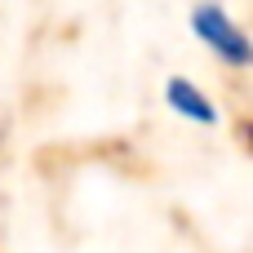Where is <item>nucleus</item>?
<instances>
[{"label": "nucleus", "instance_id": "nucleus-1", "mask_svg": "<svg viewBox=\"0 0 253 253\" xmlns=\"http://www.w3.org/2000/svg\"><path fill=\"white\" fill-rule=\"evenodd\" d=\"M191 27H196V36L205 40V49L218 53L222 62H231V67H249L253 62V40L236 27V18H231L222 4H200V9L191 13Z\"/></svg>", "mask_w": 253, "mask_h": 253}, {"label": "nucleus", "instance_id": "nucleus-2", "mask_svg": "<svg viewBox=\"0 0 253 253\" xmlns=\"http://www.w3.org/2000/svg\"><path fill=\"white\" fill-rule=\"evenodd\" d=\"M165 98H169V107L182 116V120H196V125H218V111H213V102L191 84V80H182V76H173L169 84H165Z\"/></svg>", "mask_w": 253, "mask_h": 253}]
</instances>
